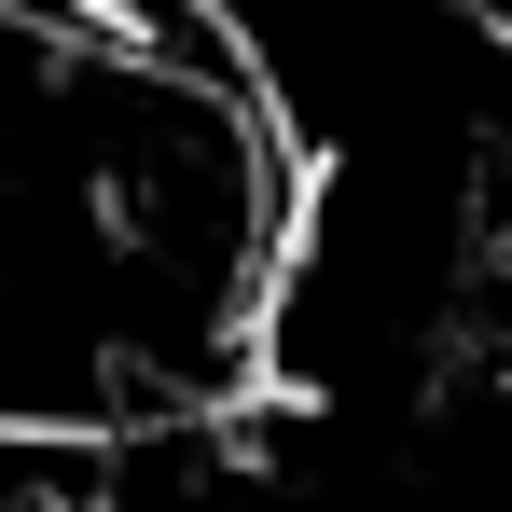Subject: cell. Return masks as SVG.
Wrapping results in <instances>:
<instances>
[{
	"label": "cell",
	"instance_id": "cell-1",
	"mask_svg": "<svg viewBox=\"0 0 512 512\" xmlns=\"http://www.w3.org/2000/svg\"><path fill=\"white\" fill-rule=\"evenodd\" d=\"M0 512H97V429L0 416Z\"/></svg>",
	"mask_w": 512,
	"mask_h": 512
}]
</instances>
